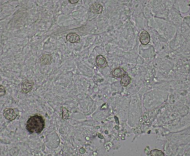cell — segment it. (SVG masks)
<instances>
[{"instance_id": "obj_1", "label": "cell", "mask_w": 190, "mask_h": 156, "mask_svg": "<svg viewBox=\"0 0 190 156\" xmlns=\"http://www.w3.org/2000/svg\"><path fill=\"white\" fill-rule=\"evenodd\" d=\"M45 119L41 116L35 114L30 117L26 122V129L30 133L40 134L45 128Z\"/></svg>"}, {"instance_id": "obj_2", "label": "cell", "mask_w": 190, "mask_h": 156, "mask_svg": "<svg viewBox=\"0 0 190 156\" xmlns=\"http://www.w3.org/2000/svg\"><path fill=\"white\" fill-rule=\"evenodd\" d=\"M16 109L11 108H5L3 111V116L5 117V118L9 121H12L16 119L18 114V109Z\"/></svg>"}, {"instance_id": "obj_3", "label": "cell", "mask_w": 190, "mask_h": 156, "mask_svg": "<svg viewBox=\"0 0 190 156\" xmlns=\"http://www.w3.org/2000/svg\"><path fill=\"white\" fill-rule=\"evenodd\" d=\"M33 84H34L33 82L32 81H29L28 79L25 80L21 83V91L22 93L27 94L31 91L33 87Z\"/></svg>"}, {"instance_id": "obj_4", "label": "cell", "mask_w": 190, "mask_h": 156, "mask_svg": "<svg viewBox=\"0 0 190 156\" xmlns=\"http://www.w3.org/2000/svg\"><path fill=\"white\" fill-rule=\"evenodd\" d=\"M96 63L100 68H105L108 66V62L104 56L102 55H98L96 57Z\"/></svg>"}, {"instance_id": "obj_5", "label": "cell", "mask_w": 190, "mask_h": 156, "mask_svg": "<svg viewBox=\"0 0 190 156\" xmlns=\"http://www.w3.org/2000/svg\"><path fill=\"white\" fill-rule=\"evenodd\" d=\"M140 41L142 45L148 44L150 41V35L146 31H143L140 35Z\"/></svg>"}, {"instance_id": "obj_6", "label": "cell", "mask_w": 190, "mask_h": 156, "mask_svg": "<svg viewBox=\"0 0 190 156\" xmlns=\"http://www.w3.org/2000/svg\"><path fill=\"white\" fill-rule=\"evenodd\" d=\"M90 11L95 14H100L103 12V8L102 5L99 3H95L90 6Z\"/></svg>"}, {"instance_id": "obj_7", "label": "cell", "mask_w": 190, "mask_h": 156, "mask_svg": "<svg viewBox=\"0 0 190 156\" xmlns=\"http://www.w3.org/2000/svg\"><path fill=\"white\" fill-rule=\"evenodd\" d=\"M66 40L68 42L74 43H78L80 41V37L79 35L75 33H70L66 36Z\"/></svg>"}, {"instance_id": "obj_8", "label": "cell", "mask_w": 190, "mask_h": 156, "mask_svg": "<svg viewBox=\"0 0 190 156\" xmlns=\"http://www.w3.org/2000/svg\"><path fill=\"white\" fill-rule=\"evenodd\" d=\"M111 74L113 77L115 78H121L125 76V74H127V73L122 68L118 67L115 68L112 72H111Z\"/></svg>"}, {"instance_id": "obj_9", "label": "cell", "mask_w": 190, "mask_h": 156, "mask_svg": "<svg viewBox=\"0 0 190 156\" xmlns=\"http://www.w3.org/2000/svg\"><path fill=\"white\" fill-rule=\"evenodd\" d=\"M52 59V58L51 55L48 54L43 55L40 58V63L42 65H48L51 63Z\"/></svg>"}, {"instance_id": "obj_10", "label": "cell", "mask_w": 190, "mask_h": 156, "mask_svg": "<svg viewBox=\"0 0 190 156\" xmlns=\"http://www.w3.org/2000/svg\"><path fill=\"white\" fill-rule=\"evenodd\" d=\"M131 82V78L128 74H125L121 79L120 83L123 87H127Z\"/></svg>"}, {"instance_id": "obj_11", "label": "cell", "mask_w": 190, "mask_h": 156, "mask_svg": "<svg viewBox=\"0 0 190 156\" xmlns=\"http://www.w3.org/2000/svg\"><path fill=\"white\" fill-rule=\"evenodd\" d=\"M151 156H165L162 152L158 149H153L151 151Z\"/></svg>"}, {"instance_id": "obj_12", "label": "cell", "mask_w": 190, "mask_h": 156, "mask_svg": "<svg viewBox=\"0 0 190 156\" xmlns=\"http://www.w3.org/2000/svg\"><path fill=\"white\" fill-rule=\"evenodd\" d=\"M68 117H69V114H68V109H66V108L63 107L62 108V119H68Z\"/></svg>"}, {"instance_id": "obj_13", "label": "cell", "mask_w": 190, "mask_h": 156, "mask_svg": "<svg viewBox=\"0 0 190 156\" xmlns=\"http://www.w3.org/2000/svg\"><path fill=\"white\" fill-rule=\"evenodd\" d=\"M6 93V90L5 87L0 84V97H3L5 96Z\"/></svg>"}, {"instance_id": "obj_14", "label": "cell", "mask_w": 190, "mask_h": 156, "mask_svg": "<svg viewBox=\"0 0 190 156\" xmlns=\"http://www.w3.org/2000/svg\"><path fill=\"white\" fill-rule=\"evenodd\" d=\"M11 151H13L12 152H10V154L12 156H14V154H15V155L16 156L18 155V149H11Z\"/></svg>"}, {"instance_id": "obj_15", "label": "cell", "mask_w": 190, "mask_h": 156, "mask_svg": "<svg viewBox=\"0 0 190 156\" xmlns=\"http://www.w3.org/2000/svg\"><path fill=\"white\" fill-rule=\"evenodd\" d=\"M79 1H80V0H68L69 3H70L71 4H76V3H78Z\"/></svg>"}]
</instances>
